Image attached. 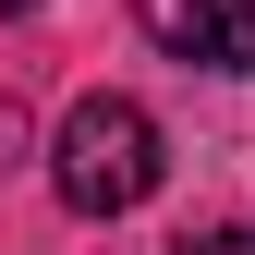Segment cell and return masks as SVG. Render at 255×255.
I'll return each mask as SVG.
<instances>
[{
    "label": "cell",
    "instance_id": "1",
    "mask_svg": "<svg viewBox=\"0 0 255 255\" xmlns=\"http://www.w3.org/2000/svg\"><path fill=\"white\" fill-rule=\"evenodd\" d=\"M158 170H170V146H158L146 98H110V85H98V98H73V110H61V134H49V182H61V207H73V219L146 207Z\"/></svg>",
    "mask_w": 255,
    "mask_h": 255
},
{
    "label": "cell",
    "instance_id": "2",
    "mask_svg": "<svg viewBox=\"0 0 255 255\" xmlns=\"http://www.w3.org/2000/svg\"><path fill=\"white\" fill-rule=\"evenodd\" d=\"M134 24L170 61H207V73H255V0H134Z\"/></svg>",
    "mask_w": 255,
    "mask_h": 255
},
{
    "label": "cell",
    "instance_id": "3",
    "mask_svg": "<svg viewBox=\"0 0 255 255\" xmlns=\"http://www.w3.org/2000/svg\"><path fill=\"white\" fill-rule=\"evenodd\" d=\"M170 255H255V231H207V243H170Z\"/></svg>",
    "mask_w": 255,
    "mask_h": 255
},
{
    "label": "cell",
    "instance_id": "4",
    "mask_svg": "<svg viewBox=\"0 0 255 255\" xmlns=\"http://www.w3.org/2000/svg\"><path fill=\"white\" fill-rule=\"evenodd\" d=\"M12 158H24V110L0 98V170H12Z\"/></svg>",
    "mask_w": 255,
    "mask_h": 255
},
{
    "label": "cell",
    "instance_id": "5",
    "mask_svg": "<svg viewBox=\"0 0 255 255\" xmlns=\"http://www.w3.org/2000/svg\"><path fill=\"white\" fill-rule=\"evenodd\" d=\"M0 12H37V0H0Z\"/></svg>",
    "mask_w": 255,
    "mask_h": 255
}]
</instances>
